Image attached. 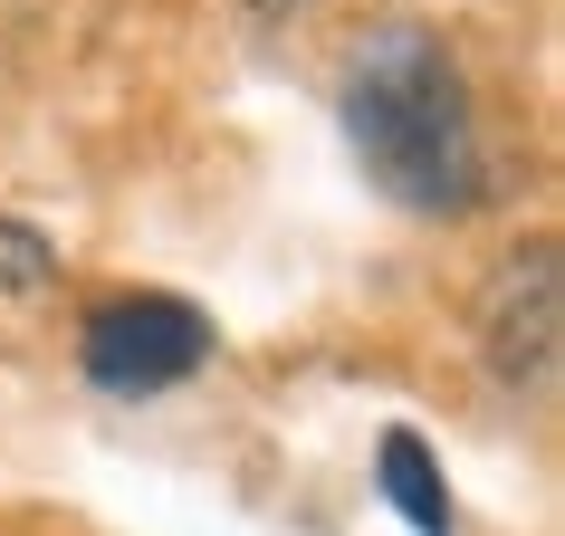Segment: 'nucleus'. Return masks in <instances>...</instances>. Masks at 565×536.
<instances>
[{
  "mask_svg": "<svg viewBox=\"0 0 565 536\" xmlns=\"http://www.w3.org/2000/svg\"><path fill=\"white\" fill-rule=\"evenodd\" d=\"M470 335H479V364H489L508 393H536L546 374H556V355H565V268H556V239H527V249H508V259L479 278Z\"/></svg>",
  "mask_w": 565,
  "mask_h": 536,
  "instance_id": "3",
  "label": "nucleus"
},
{
  "mask_svg": "<svg viewBox=\"0 0 565 536\" xmlns=\"http://www.w3.org/2000/svg\"><path fill=\"white\" fill-rule=\"evenodd\" d=\"M211 317L173 288H116V298H96L77 317V364H87L96 393H116V403H145V393H173L192 384L211 364Z\"/></svg>",
  "mask_w": 565,
  "mask_h": 536,
  "instance_id": "2",
  "label": "nucleus"
},
{
  "mask_svg": "<svg viewBox=\"0 0 565 536\" xmlns=\"http://www.w3.org/2000/svg\"><path fill=\"white\" fill-rule=\"evenodd\" d=\"M335 116L355 144L364 182L413 221H479L499 202V163L479 144L470 77L450 58L431 20H384L355 39V58L335 77Z\"/></svg>",
  "mask_w": 565,
  "mask_h": 536,
  "instance_id": "1",
  "label": "nucleus"
},
{
  "mask_svg": "<svg viewBox=\"0 0 565 536\" xmlns=\"http://www.w3.org/2000/svg\"><path fill=\"white\" fill-rule=\"evenodd\" d=\"M374 489H384V507L403 517L413 536H460V507H450V470L441 450L422 441L413 421H393L384 441H374Z\"/></svg>",
  "mask_w": 565,
  "mask_h": 536,
  "instance_id": "4",
  "label": "nucleus"
},
{
  "mask_svg": "<svg viewBox=\"0 0 565 536\" xmlns=\"http://www.w3.org/2000/svg\"><path fill=\"white\" fill-rule=\"evenodd\" d=\"M239 10H249V20H259V30H288V20H298L307 0H239Z\"/></svg>",
  "mask_w": 565,
  "mask_h": 536,
  "instance_id": "6",
  "label": "nucleus"
},
{
  "mask_svg": "<svg viewBox=\"0 0 565 536\" xmlns=\"http://www.w3.org/2000/svg\"><path fill=\"white\" fill-rule=\"evenodd\" d=\"M49 278H58L49 231H30V221H10V211H0V298H39Z\"/></svg>",
  "mask_w": 565,
  "mask_h": 536,
  "instance_id": "5",
  "label": "nucleus"
}]
</instances>
